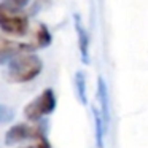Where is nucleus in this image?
<instances>
[{
    "label": "nucleus",
    "instance_id": "1",
    "mask_svg": "<svg viewBox=\"0 0 148 148\" xmlns=\"http://www.w3.org/2000/svg\"><path fill=\"white\" fill-rule=\"evenodd\" d=\"M43 69V62L37 54H23L16 56L10 61L8 77L14 83H26L40 75Z\"/></svg>",
    "mask_w": 148,
    "mask_h": 148
},
{
    "label": "nucleus",
    "instance_id": "2",
    "mask_svg": "<svg viewBox=\"0 0 148 148\" xmlns=\"http://www.w3.org/2000/svg\"><path fill=\"white\" fill-rule=\"evenodd\" d=\"M0 29L10 35H26L29 29V18L21 8L0 3Z\"/></svg>",
    "mask_w": 148,
    "mask_h": 148
},
{
    "label": "nucleus",
    "instance_id": "3",
    "mask_svg": "<svg viewBox=\"0 0 148 148\" xmlns=\"http://www.w3.org/2000/svg\"><path fill=\"white\" fill-rule=\"evenodd\" d=\"M56 108V96L53 92V89H45L43 92H40L32 102H29L24 107V115L30 121H38L43 116L53 113V110Z\"/></svg>",
    "mask_w": 148,
    "mask_h": 148
},
{
    "label": "nucleus",
    "instance_id": "4",
    "mask_svg": "<svg viewBox=\"0 0 148 148\" xmlns=\"http://www.w3.org/2000/svg\"><path fill=\"white\" fill-rule=\"evenodd\" d=\"M43 137V132L38 126L34 124H27V123H19V124H14L8 129L7 135H5V143L7 145H14L19 143L24 140H38Z\"/></svg>",
    "mask_w": 148,
    "mask_h": 148
},
{
    "label": "nucleus",
    "instance_id": "5",
    "mask_svg": "<svg viewBox=\"0 0 148 148\" xmlns=\"http://www.w3.org/2000/svg\"><path fill=\"white\" fill-rule=\"evenodd\" d=\"M30 48H32L30 45L13 42V40L5 38L3 35H0V61L13 59V58H16V56L23 54L24 51H29Z\"/></svg>",
    "mask_w": 148,
    "mask_h": 148
},
{
    "label": "nucleus",
    "instance_id": "6",
    "mask_svg": "<svg viewBox=\"0 0 148 148\" xmlns=\"http://www.w3.org/2000/svg\"><path fill=\"white\" fill-rule=\"evenodd\" d=\"M75 29H77V35H78V48H80L81 58H83L84 64H88L89 62V37H88L78 14H75Z\"/></svg>",
    "mask_w": 148,
    "mask_h": 148
},
{
    "label": "nucleus",
    "instance_id": "7",
    "mask_svg": "<svg viewBox=\"0 0 148 148\" xmlns=\"http://www.w3.org/2000/svg\"><path fill=\"white\" fill-rule=\"evenodd\" d=\"M97 92H99V100H100V110H102V119L105 123V126H108L110 119V112H108V91H107V84L103 81V78L97 80Z\"/></svg>",
    "mask_w": 148,
    "mask_h": 148
},
{
    "label": "nucleus",
    "instance_id": "8",
    "mask_svg": "<svg viewBox=\"0 0 148 148\" xmlns=\"http://www.w3.org/2000/svg\"><path fill=\"white\" fill-rule=\"evenodd\" d=\"M94 115V124H96V140H97V147L99 148H103V134L107 131V126L102 119V115L99 113V110L94 108L92 112Z\"/></svg>",
    "mask_w": 148,
    "mask_h": 148
},
{
    "label": "nucleus",
    "instance_id": "9",
    "mask_svg": "<svg viewBox=\"0 0 148 148\" xmlns=\"http://www.w3.org/2000/svg\"><path fill=\"white\" fill-rule=\"evenodd\" d=\"M75 83H77V89H78V97H80L81 103L88 102V94H86V77L83 72H78L75 75Z\"/></svg>",
    "mask_w": 148,
    "mask_h": 148
},
{
    "label": "nucleus",
    "instance_id": "10",
    "mask_svg": "<svg viewBox=\"0 0 148 148\" xmlns=\"http://www.w3.org/2000/svg\"><path fill=\"white\" fill-rule=\"evenodd\" d=\"M14 119V112L13 108H10L8 105H2L0 103V124H5V123H10Z\"/></svg>",
    "mask_w": 148,
    "mask_h": 148
},
{
    "label": "nucleus",
    "instance_id": "11",
    "mask_svg": "<svg viewBox=\"0 0 148 148\" xmlns=\"http://www.w3.org/2000/svg\"><path fill=\"white\" fill-rule=\"evenodd\" d=\"M24 148H51V147H49V143L46 142V138L42 137V138H38L34 145H30V147H24Z\"/></svg>",
    "mask_w": 148,
    "mask_h": 148
},
{
    "label": "nucleus",
    "instance_id": "12",
    "mask_svg": "<svg viewBox=\"0 0 148 148\" xmlns=\"http://www.w3.org/2000/svg\"><path fill=\"white\" fill-rule=\"evenodd\" d=\"M29 2L30 0H7V3L11 5V7H14V8H23V7H26Z\"/></svg>",
    "mask_w": 148,
    "mask_h": 148
}]
</instances>
